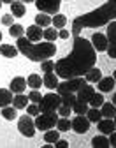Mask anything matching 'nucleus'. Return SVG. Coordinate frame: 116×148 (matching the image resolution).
Wrapping results in <instances>:
<instances>
[{"mask_svg":"<svg viewBox=\"0 0 116 148\" xmlns=\"http://www.w3.org/2000/svg\"><path fill=\"white\" fill-rule=\"evenodd\" d=\"M9 5H11V14L14 18H23L25 16V4L21 0H14V2H11Z\"/></svg>","mask_w":116,"mask_h":148,"instance_id":"obj_18","label":"nucleus"},{"mask_svg":"<svg viewBox=\"0 0 116 148\" xmlns=\"http://www.w3.org/2000/svg\"><path fill=\"white\" fill-rule=\"evenodd\" d=\"M0 9H2V0H0Z\"/></svg>","mask_w":116,"mask_h":148,"instance_id":"obj_48","label":"nucleus"},{"mask_svg":"<svg viewBox=\"0 0 116 148\" xmlns=\"http://www.w3.org/2000/svg\"><path fill=\"white\" fill-rule=\"evenodd\" d=\"M23 4H30V2H35V0H21Z\"/></svg>","mask_w":116,"mask_h":148,"instance_id":"obj_45","label":"nucleus"},{"mask_svg":"<svg viewBox=\"0 0 116 148\" xmlns=\"http://www.w3.org/2000/svg\"><path fill=\"white\" fill-rule=\"evenodd\" d=\"M60 4H62V0H35L37 9L46 14H56L60 11Z\"/></svg>","mask_w":116,"mask_h":148,"instance_id":"obj_8","label":"nucleus"},{"mask_svg":"<svg viewBox=\"0 0 116 148\" xmlns=\"http://www.w3.org/2000/svg\"><path fill=\"white\" fill-rule=\"evenodd\" d=\"M9 34H11V37H21L23 34H25V28L21 27V25H16V23H12L11 27H9Z\"/></svg>","mask_w":116,"mask_h":148,"instance_id":"obj_35","label":"nucleus"},{"mask_svg":"<svg viewBox=\"0 0 116 148\" xmlns=\"http://www.w3.org/2000/svg\"><path fill=\"white\" fill-rule=\"evenodd\" d=\"M42 37L46 41H49V42H55L56 41V37H58V30L55 28V27H46V28H42Z\"/></svg>","mask_w":116,"mask_h":148,"instance_id":"obj_24","label":"nucleus"},{"mask_svg":"<svg viewBox=\"0 0 116 148\" xmlns=\"http://www.w3.org/2000/svg\"><path fill=\"white\" fill-rule=\"evenodd\" d=\"M2 116H4L5 120H14V118L18 116V109L12 108V106H4V108H2Z\"/></svg>","mask_w":116,"mask_h":148,"instance_id":"obj_33","label":"nucleus"},{"mask_svg":"<svg viewBox=\"0 0 116 148\" xmlns=\"http://www.w3.org/2000/svg\"><path fill=\"white\" fill-rule=\"evenodd\" d=\"M114 16H116L114 0H107L99 9L86 12L83 16H77L72 21V35H79L83 28H97V27L107 25L111 20H114Z\"/></svg>","mask_w":116,"mask_h":148,"instance_id":"obj_2","label":"nucleus"},{"mask_svg":"<svg viewBox=\"0 0 116 148\" xmlns=\"http://www.w3.org/2000/svg\"><path fill=\"white\" fill-rule=\"evenodd\" d=\"M97 64V51L91 42L81 35H74V44L69 57L60 58L55 64V74L58 78H76L85 76V72Z\"/></svg>","mask_w":116,"mask_h":148,"instance_id":"obj_1","label":"nucleus"},{"mask_svg":"<svg viewBox=\"0 0 116 148\" xmlns=\"http://www.w3.org/2000/svg\"><path fill=\"white\" fill-rule=\"evenodd\" d=\"M0 42H2V32H0Z\"/></svg>","mask_w":116,"mask_h":148,"instance_id":"obj_47","label":"nucleus"},{"mask_svg":"<svg viewBox=\"0 0 116 148\" xmlns=\"http://www.w3.org/2000/svg\"><path fill=\"white\" fill-rule=\"evenodd\" d=\"M41 97H42V95H41V92H37V90H32L30 94H28V101L33 102V104H37L39 101H41Z\"/></svg>","mask_w":116,"mask_h":148,"instance_id":"obj_39","label":"nucleus"},{"mask_svg":"<svg viewBox=\"0 0 116 148\" xmlns=\"http://www.w3.org/2000/svg\"><path fill=\"white\" fill-rule=\"evenodd\" d=\"M51 25H53L56 30H58V28H63V27L67 25V18H65L63 14H58V12H56V14L51 18Z\"/></svg>","mask_w":116,"mask_h":148,"instance_id":"obj_29","label":"nucleus"},{"mask_svg":"<svg viewBox=\"0 0 116 148\" xmlns=\"http://www.w3.org/2000/svg\"><path fill=\"white\" fill-rule=\"evenodd\" d=\"M27 39L32 41V42H39L42 39V28L39 25H32L27 28Z\"/></svg>","mask_w":116,"mask_h":148,"instance_id":"obj_14","label":"nucleus"},{"mask_svg":"<svg viewBox=\"0 0 116 148\" xmlns=\"http://www.w3.org/2000/svg\"><path fill=\"white\" fill-rule=\"evenodd\" d=\"M93 92H95V88L90 85V83H85L79 90L76 92V101H81V102H88L90 101V97L93 95Z\"/></svg>","mask_w":116,"mask_h":148,"instance_id":"obj_12","label":"nucleus"},{"mask_svg":"<svg viewBox=\"0 0 116 148\" xmlns=\"http://www.w3.org/2000/svg\"><path fill=\"white\" fill-rule=\"evenodd\" d=\"M70 129L77 134H85L90 129V120L86 118V115H77L74 120H70Z\"/></svg>","mask_w":116,"mask_h":148,"instance_id":"obj_10","label":"nucleus"},{"mask_svg":"<svg viewBox=\"0 0 116 148\" xmlns=\"http://www.w3.org/2000/svg\"><path fill=\"white\" fill-rule=\"evenodd\" d=\"M53 145H55L56 148H67V146H69V141H65V139H60V138H58Z\"/></svg>","mask_w":116,"mask_h":148,"instance_id":"obj_42","label":"nucleus"},{"mask_svg":"<svg viewBox=\"0 0 116 148\" xmlns=\"http://www.w3.org/2000/svg\"><path fill=\"white\" fill-rule=\"evenodd\" d=\"M97 85H99V92H102V94L113 92V90H114V78H113V76H109V78H100L99 81H97Z\"/></svg>","mask_w":116,"mask_h":148,"instance_id":"obj_15","label":"nucleus"},{"mask_svg":"<svg viewBox=\"0 0 116 148\" xmlns=\"http://www.w3.org/2000/svg\"><path fill=\"white\" fill-rule=\"evenodd\" d=\"M99 131H100V134H111V132H114V122H113V118H100L99 122Z\"/></svg>","mask_w":116,"mask_h":148,"instance_id":"obj_17","label":"nucleus"},{"mask_svg":"<svg viewBox=\"0 0 116 148\" xmlns=\"http://www.w3.org/2000/svg\"><path fill=\"white\" fill-rule=\"evenodd\" d=\"M11 2H14V0H2V4H11Z\"/></svg>","mask_w":116,"mask_h":148,"instance_id":"obj_46","label":"nucleus"},{"mask_svg":"<svg viewBox=\"0 0 116 148\" xmlns=\"http://www.w3.org/2000/svg\"><path fill=\"white\" fill-rule=\"evenodd\" d=\"M18 131L21 132L25 138H32L35 134V125L30 115H23L21 118L18 120Z\"/></svg>","mask_w":116,"mask_h":148,"instance_id":"obj_7","label":"nucleus"},{"mask_svg":"<svg viewBox=\"0 0 116 148\" xmlns=\"http://www.w3.org/2000/svg\"><path fill=\"white\" fill-rule=\"evenodd\" d=\"M91 145H93V148H109V139L106 138V134L104 136H95L91 139Z\"/></svg>","mask_w":116,"mask_h":148,"instance_id":"obj_31","label":"nucleus"},{"mask_svg":"<svg viewBox=\"0 0 116 148\" xmlns=\"http://www.w3.org/2000/svg\"><path fill=\"white\" fill-rule=\"evenodd\" d=\"M12 18H14L12 14H4V16H2V25H5V27H11V25H12V21H14Z\"/></svg>","mask_w":116,"mask_h":148,"instance_id":"obj_41","label":"nucleus"},{"mask_svg":"<svg viewBox=\"0 0 116 148\" xmlns=\"http://www.w3.org/2000/svg\"><path fill=\"white\" fill-rule=\"evenodd\" d=\"M102 102H104L102 94H95V92H93V95H91L90 101H88V106H91V108H100Z\"/></svg>","mask_w":116,"mask_h":148,"instance_id":"obj_34","label":"nucleus"},{"mask_svg":"<svg viewBox=\"0 0 116 148\" xmlns=\"http://www.w3.org/2000/svg\"><path fill=\"white\" fill-rule=\"evenodd\" d=\"M114 104L113 102H102L100 106V115L102 118H114Z\"/></svg>","mask_w":116,"mask_h":148,"instance_id":"obj_22","label":"nucleus"},{"mask_svg":"<svg viewBox=\"0 0 116 148\" xmlns=\"http://www.w3.org/2000/svg\"><path fill=\"white\" fill-rule=\"evenodd\" d=\"M90 42H91V46H93L95 51H106V48H107V37L104 34H100V32H95L91 35V41Z\"/></svg>","mask_w":116,"mask_h":148,"instance_id":"obj_11","label":"nucleus"},{"mask_svg":"<svg viewBox=\"0 0 116 148\" xmlns=\"http://www.w3.org/2000/svg\"><path fill=\"white\" fill-rule=\"evenodd\" d=\"M41 69H42L44 72H51V71H55V62H51L49 58H48V60H42V62H41Z\"/></svg>","mask_w":116,"mask_h":148,"instance_id":"obj_38","label":"nucleus"},{"mask_svg":"<svg viewBox=\"0 0 116 148\" xmlns=\"http://www.w3.org/2000/svg\"><path fill=\"white\" fill-rule=\"evenodd\" d=\"M88 108H90L88 102H81V101H76V102L70 106V109L74 111L76 115H85L86 111H88Z\"/></svg>","mask_w":116,"mask_h":148,"instance_id":"obj_30","label":"nucleus"},{"mask_svg":"<svg viewBox=\"0 0 116 148\" xmlns=\"http://www.w3.org/2000/svg\"><path fill=\"white\" fill-rule=\"evenodd\" d=\"M86 118L90 120V123L93 122V123H97L100 118H102V115H100V109L99 108H88V111H86Z\"/></svg>","mask_w":116,"mask_h":148,"instance_id":"obj_27","label":"nucleus"},{"mask_svg":"<svg viewBox=\"0 0 116 148\" xmlns=\"http://www.w3.org/2000/svg\"><path fill=\"white\" fill-rule=\"evenodd\" d=\"M62 104V99L58 94H46L41 97V101L37 102L39 111L41 113H49V111H56V108Z\"/></svg>","mask_w":116,"mask_h":148,"instance_id":"obj_6","label":"nucleus"},{"mask_svg":"<svg viewBox=\"0 0 116 148\" xmlns=\"http://www.w3.org/2000/svg\"><path fill=\"white\" fill-rule=\"evenodd\" d=\"M28 95H23V94H16L14 97H12V106L16 108V109H25L27 106H28Z\"/></svg>","mask_w":116,"mask_h":148,"instance_id":"obj_20","label":"nucleus"},{"mask_svg":"<svg viewBox=\"0 0 116 148\" xmlns=\"http://www.w3.org/2000/svg\"><path fill=\"white\" fill-rule=\"evenodd\" d=\"M56 113H58V116H70L72 109H70V106H67V104H60V106L56 108Z\"/></svg>","mask_w":116,"mask_h":148,"instance_id":"obj_36","label":"nucleus"},{"mask_svg":"<svg viewBox=\"0 0 116 148\" xmlns=\"http://www.w3.org/2000/svg\"><path fill=\"white\" fill-rule=\"evenodd\" d=\"M16 48L18 51L25 55V57L32 62H42V60H48L51 58L53 55L56 53V46L55 42H49V41H44V42H32L28 41L27 37H18L16 41Z\"/></svg>","mask_w":116,"mask_h":148,"instance_id":"obj_3","label":"nucleus"},{"mask_svg":"<svg viewBox=\"0 0 116 148\" xmlns=\"http://www.w3.org/2000/svg\"><path fill=\"white\" fill-rule=\"evenodd\" d=\"M12 102V92L5 90V88H0V108L9 106Z\"/></svg>","mask_w":116,"mask_h":148,"instance_id":"obj_25","label":"nucleus"},{"mask_svg":"<svg viewBox=\"0 0 116 148\" xmlns=\"http://www.w3.org/2000/svg\"><path fill=\"white\" fill-rule=\"evenodd\" d=\"M107 48H106V51H107V55L111 58H116V51H114V44H116V23H114V20H111V23L107 25Z\"/></svg>","mask_w":116,"mask_h":148,"instance_id":"obj_9","label":"nucleus"},{"mask_svg":"<svg viewBox=\"0 0 116 148\" xmlns=\"http://www.w3.org/2000/svg\"><path fill=\"white\" fill-rule=\"evenodd\" d=\"M60 83L58 81V76L51 71V72H44V78H42V85L46 86V88H49V90H55L56 88V85Z\"/></svg>","mask_w":116,"mask_h":148,"instance_id":"obj_16","label":"nucleus"},{"mask_svg":"<svg viewBox=\"0 0 116 148\" xmlns=\"http://www.w3.org/2000/svg\"><path fill=\"white\" fill-rule=\"evenodd\" d=\"M86 83V79L83 76H76V78H69L65 79L63 83H58L56 85V90H58V95L62 94H76L83 85Z\"/></svg>","mask_w":116,"mask_h":148,"instance_id":"obj_5","label":"nucleus"},{"mask_svg":"<svg viewBox=\"0 0 116 148\" xmlns=\"http://www.w3.org/2000/svg\"><path fill=\"white\" fill-rule=\"evenodd\" d=\"M27 85L32 88V90H39L42 85V78L39 76V74H30V76L27 78Z\"/></svg>","mask_w":116,"mask_h":148,"instance_id":"obj_26","label":"nucleus"},{"mask_svg":"<svg viewBox=\"0 0 116 148\" xmlns=\"http://www.w3.org/2000/svg\"><path fill=\"white\" fill-rule=\"evenodd\" d=\"M46 134H44V141L46 143H49V145H53L58 138H60V131H58V129H56V131H55V129H48V131H44Z\"/></svg>","mask_w":116,"mask_h":148,"instance_id":"obj_32","label":"nucleus"},{"mask_svg":"<svg viewBox=\"0 0 116 148\" xmlns=\"http://www.w3.org/2000/svg\"><path fill=\"white\" fill-rule=\"evenodd\" d=\"M25 88H27V79L21 78V76L12 78V81H11V85H9V90L12 92V94H23Z\"/></svg>","mask_w":116,"mask_h":148,"instance_id":"obj_13","label":"nucleus"},{"mask_svg":"<svg viewBox=\"0 0 116 148\" xmlns=\"http://www.w3.org/2000/svg\"><path fill=\"white\" fill-rule=\"evenodd\" d=\"M0 55H4L5 58H14L18 55V48L12 44H0Z\"/></svg>","mask_w":116,"mask_h":148,"instance_id":"obj_21","label":"nucleus"},{"mask_svg":"<svg viewBox=\"0 0 116 148\" xmlns=\"http://www.w3.org/2000/svg\"><path fill=\"white\" fill-rule=\"evenodd\" d=\"M109 136H111V138H107V139H109V146L114 148V146H116V136H114V132H111Z\"/></svg>","mask_w":116,"mask_h":148,"instance_id":"obj_44","label":"nucleus"},{"mask_svg":"<svg viewBox=\"0 0 116 148\" xmlns=\"http://www.w3.org/2000/svg\"><path fill=\"white\" fill-rule=\"evenodd\" d=\"M56 129L60 132H67L69 129H70V120H69V116H58V120H56Z\"/></svg>","mask_w":116,"mask_h":148,"instance_id":"obj_28","label":"nucleus"},{"mask_svg":"<svg viewBox=\"0 0 116 148\" xmlns=\"http://www.w3.org/2000/svg\"><path fill=\"white\" fill-rule=\"evenodd\" d=\"M58 37H62V39H69V30L60 28V32H58Z\"/></svg>","mask_w":116,"mask_h":148,"instance_id":"obj_43","label":"nucleus"},{"mask_svg":"<svg viewBox=\"0 0 116 148\" xmlns=\"http://www.w3.org/2000/svg\"><path fill=\"white\" fill-rule=\"evenodd\" d=\"M58 120V113L56 111H49V113H39L33 120L35 131H48V129H53L55 123Z\"/></svg>","mask_w":116,"mask_h":148,"instance_id":"obj_4","label":"nucleus"},{"mask_svg":"<svg viewBox=\"0 0 116 148\" xmlns=\"http://www.w3.org/2000/svg\"><path fill=\"white\" fill-rule=\"evenodd\" d=\"M100 78H102V72H100V69H97L95 65L85 72V79H86V83H97Z\"/></svg>","mask_w":116,"mask_h":148,"instance_id":"obj_19","label":"nucleus"},{"mask_svg":"<svg viewBox=\"0 0 116 148\" xmlns=\"http://www.w3.org/2000/svg\"><path fill=\"white\" fill-rule=\"evenodd\" d=\"M62 99V104H67V106H72L76 102V94H62L60 95Z\"/></svg>","mask_w":116,"mask_h":148,"instance_id":"obj_37","label":"nucleus"},{"mask_svg":"<svg viewBox=\"0 0 116 148\" xmlns=\"http://www.w3.org/2000/svg\"><path fill=\"white\" fill-rule=\"evenodd\" d=\"M35 25H39L41 28L49 27V25H51V16L46 14V12H39V14L35 16Z\"/></svg>","mask_w":116,"mask_h":148,"instance_id":"obj_23","label":"nucleus"},{"mask_svg":"<svg viewBox=\"0 0 116 148\" xmlns=\"http://www.w3.org/2000/svg\"><path fill=\"white\" fill-rule=\"evenodd\" d=\"M41 111H39V106L37 104H30V106H27V115H30V116H37Z\"/></svg>","mask_w":116,"mask_h":148,"instance_id":"obj_40","label":"nucleus"}]
</instances>
